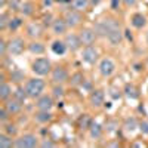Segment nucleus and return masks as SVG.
<instances>
[{
  "label": "nucleus",
  "instance_id": "1",
  "mask_svg": "<svg viewBox=\"0 0 148 148\" xmlns=\"http://www.w3.org/2000/svg\"><path fill=\"white\" fill-rule=\"evenodd\" d=\"M24 88L27 90V95H28V99H33L36 101L39 96H42L45 93V89H46V82L43 80V77H31V79H27V82L24 83Z\"/></svg>",
  "mask_w": 148,
  "mask_h": 148
},
{
  "label": "nucleus",
  "instance_id": "2",
  "mask_svg": "<svg viewBox=\"0 0 148 148\" xmlns=\"http://www.w3.org/2000/svg\"><path fill=\"white\" fill-rule=\"evenodd\" d=\"M52 61L46 58V56H39L31 61V71L39 77H46V76H51L52 73Z\"/></svg>",
  "mask_w": 148,
  "mask_h": 148
},
{
  "label": "nucleus",
  "instance_id": "3",
  "mask_svg": "<svg viewBox=\"0 0 148 148\" xmlns=\"http://www.w3.org/2000/svg\"><path fill=\"white\" fill-rule=\"evenodd\" d=\"M40 145V138L33 132L22 133L15 138V148H36Z\"/></svg>",
  "mask_w": 148,
  "mask_h": 148
},
{
  "label": "nucleus",
  "instance_id": "4",
  "mask_svg": "<svg viewBox=\"0 0 148 148\" xmlns=\"http://www.w3.org/2000/svg\"><path fill=\"white\" fill-rule=\"evenodd\" d=\"M9 43V55L10 56H19L22 55L24 52L27 51V42L24 37L21 36H14V37H10V39L8 40Z\"/></svg>",
  "mask_w": 148,
  "mask_h": 148
},
{
  "label": "nucleus",
  "instance_id": "5",
  "mask_svg": "<svg viewBox=\"0 0 148 148\" xmlns=\"http://www.w3.org/2000/svg\"><path fill=\"white\" fill-rule=\"evenodd\" d=\"M62 16H64V19L67 21L70 30L79 28L82 24L84 22V15H83V12L76 10V9H73V8H70L68 10H65Z\"/></svg>",
  "mask_w": 148,
  "mask_h": 148
},
{
  "label": "nucleus",
  "instance_id": "6",
  "mask_svg": "<svg viewBox=\"0 0 148 148\" xmlns=\"http://www.w3.org/2000/svg\"><path fill=\"white\" fill-rule=\"evenodd\" d=\"M70 71L65 65H55L52 68V73H51V82L52 83H56V84H68L70 82Z\"/></svg>",
  "mask_w": 148,
  "mask_h": 148
},
{
  "label": "nucleus",
  "instance_id": "7",
  "mask_svg": "<svg viewBox=\"0 0 148 148\" xmlns=\"http://www.w3.org/2000/svg\"><path fill=\"white\" fill-rule=\"evenodd\" d=\"M43 31H45V25L42 22L30 21L25 24V36L31 40H40L43 37Z\"/></svg>",
  "mask_w": 148,
  "mask_h": 148
},
{
  "label": "nucleus",
  "instance_id": "8",
  "mask_svg": "<svg viewBox=\"0 0 148 148\" xmlns=\"http://www.w3.org/2000/svg\"><path fill=\"white\" fill-rule=\"evenodd\" d=\"M82 61L86 62L88 65H95L99 59V51L95 45L92 46H83L82 47Z\"/></svg>",
  "mask_w": 148,
  "mask_h": 148
},
{
  "label": "nucleus",
  "instance_id": "9",
  "mask_svg": "<svg viewBox=\"0 0 148 148\" xmlns=\"http://www.w3.org/2000/svg\"><path fill=\"white\" fill-rule=\"evenodd\" d=\"M79 37H80V42L83 46H92L96 43V40L99 39V37L96 36L93 27H82L79 31Z\"/></svg>",
  "mask_w": 148,
  "mask_h": 148
},
{
  "label": "nucleus",
  "instance_id": "10",
  "mask_svg": "<svg viewBox=\"0 0 148 148\" xmlns=\"http://www.w3.org/2000/svg\"><path fill=\"white\" fill-rule=\"evenodd\" d=\"M88 102L95 110L102 108L105 105V92L102 89H93V90H90L89 96H88Z\"/></svg>",
  "mask_w": 148,
  "mask_h": 148
},
{
  "label": "nucleus",
  "instance_id": "11",
  "mask_svg": "<svg viewBox=\"0 0 148 148\" xmlns=\"http://www.w3.org/2000/svg\"><path fill=\"white\" fill-rule=\"evenodd\" d=\"M55 107V98L51 93H43L34 101V108L36 110H46V111H52Z\"/></svg>",
  "mask_w": 148,
  "mask_h": 148
},
{
  "label": "nucleus",
  "instance_id": "12",
  "mask_svg": "<svg viewBox=\"0 0 148 148\" xmlns=\"http://www.w3.org/2000/svg\"><path fill=\"white\" fill-rule=\"evenodd\" d=\"M70 27H68V24L67 21L64 19V16H56L52 22V25H51V33L56 37H62L68 33Z\"/></svg>",
  "mask_w": 148,
  "mask_h": 148
},
{
  "label": "nucleus",
  "instance_id": "13",
  "mask_svg": "<svg viewBox=\"0 0 148 148\" xmlns=\"http://www.w3.org/2000/svg\"><path fill=\"white\" fill-rule=\"evenodd\" d=\"M98 71H99V74H101L102 77H105V79L111 77L116 73V64H114V61L111 59V58H102L99 61V64H98Z\"/></svg>",
  "mask_w": 148,
  "mask_h": 148
},
{
  "label": "nucleus",
  "instance_id": "14",
  "mask_svg": "<svg viewBox=\"0 0 148 148\" xmlns=\"http://www.w3.org/2000/svg\"><path fill=\"white\" fill-rule=\"evenodd\" d=\"M64 40H65V45L68 47V51L73 52V53L80 51V49L83 47V45L80 42V37H79V33H76V31H68L64 36Z\"/></svg>",
  "mask_w": 148,
  "mask_h": 148
},
{
  "label": "nucleus",
  "instance_id": "15",
  "mask_svg": "<svg viewBox=\"0 0 148 148\" xmlns=\"http://www.w3.org/2000/svg\"><path fill=\"white\" fill-rule=\"evenodd\" d=\"M105 39L111 46H119L123 42V39H125V30L121 28V25H119L113 30H110V33L107 34Z\"/></svg>",
  "mask_w": 148,
  "mask_h": 148
},
{
  "label": "nucleus",
  "instance_id": "16",
  "mask_svg": "<svg viewBox=\"0 0 148 148\" xmlns=\"http://www.w3.org/2000/svg\"><path fill=\"white\" fill-rule=\"evenodd\" d=\"M55 119L52 111H46V110H36L34 114H33V120L39 125H49L52 123Z\"/></svg>",
  "mask_w": 148,
  "mask_h": 148
},
{
  "label": "nucleus",
  "instance_id": "17",
  "mask_svg": "<svg viewBox=\"0 0 148 148\" xmlns=\"http://www.w3.org/2000/svg\"><path fill=\"white\" fill-rule=\"evenodd\" d=\"M2 104L6 107V110L12 114V117H14V116H19V114L22 113V110H24V102L18 101L16 98H14V96L9 98L8 101H5V102H2Z\"/></svg>",
  "mask_w": 148,
  "mask_h": 148
},
{
  "label": "nucleus",
  "instance_id": "18",
  "mask_svg": "<svg viewBox=\"0 0 148 148\" xmlns=\"http://www.w3.org/2000/svg\"><path fill=\"white\" fill-rule=\"evenodd\" d=\"M8 80L12 83V84H24L27 82V76H25V73H24L21 68H12L9 73H8Z\"/></svg>",
  "mask_w": 148,
  "mask_h": 148
},
{
  "label": "nucleus",
  "instance_id": "19",
  "mask_svg": "<svg viewBox=\"0 0 148 148\" xmlns=\"http://www.w3.org/2000/svg\"><path fill=\"white\" fill-rule=\"evenodd\" d=\"M37 10V6L34 3V0H22L21 8H19V15L24 18H31Z\"/></svg>",
  "mask_w": 148,
  "mask_h": 148
},
{
  "label": "nucleus",
  "instance_id": "20",
  "mask_svg": "<svg viewBox=\"0 0 148 148\" xmlns=\"http://www.w3.org/2000/svg\"><path fill=\"white\" fill-rule=\"evenodd\" d=\"M104 132H105V127L101 125V123H98V121H95V120L92 121V125H90V127H89V130H88L90 139H93V141H99V139L104 136Z\"/></svg>",
  "mask_w": 148,
  "mask_h": 148
},
{
  "label": "nucleus",
  "instance_id": "21",
  "mask_svg": "<svg viewBox=\"0 0 148 148\" xmlns=\"http://www.w3.org/2000/svg\"><path fill=\"white\" fill-rule=\"evenodd\" d=\"M92 27H93L96 36L99 37V39H105V37H107V34H108V24H107V19L105 18L95 21Z\"/></svg>",
  "mask_w": 148,
  "mask_h": 148
},
{
  "label": "nucleus",
  "instance_id": "22",
  "mask_svg": "<svg viewBox=\"0 0 148 148\" xmlns=\"http://www.w3.org/2000/svg\"><path fill=\"white\" fill-rule=\"evenodd\" d=\"M14 96V89H12V83L9 80H5L0 83V101L5 102L9 98Z\"/></svg>",
  "mask_w": 148,
  "mask_h": 148
},
{
  "label": "nucleus",
  "instance_id": "23",
  "mask_svg": "<svg viewBox=\"0 0 148 148\" xmlns=\"http://www.w3.org/2000/svg\"><path fill=\"white\" fill-rule=\"evenodd\" d=\"M27 51L36 56H39V55H43L46 52V46L43 42L40 40H31L28 45H27Z\"/></svg>",
  "mask_w": 148,
  "mask_h": 148
},
{
  "label": "nucleus",
  "instance_id": "24",
  "mask_svg": "<svg viewBox=\"0 0 148 148\" xmlns=\"http://www.w3.org/2000/svg\"><path fill=\"white\" fill-rule=\"evenodd\" d=\"M130 25L136 30H142L147 25V16L141 14V12H135L130 16Z\"/></svg>",
  "mask_w": 148,
  "mask_h": 148
},
{
  "label": "nucleus",
  "instance_id": "25",
  "mask_svg": "<svg viewBox=\"0 0 148 148\" xmlns=\"http://www.w3.org/2000/svg\"><path fill=\"white\" fill-rule=\"evenodd\" d=\"M24 24H25V18H24L22 15H19V14H14V15H12V18H10V21H9L8 31L15 33V31H18L24 25Z\"/></svg>",
  "mask_w": 148,
  "mask_h": 148
},
{
  "label": "nucleus",
  "instance_id": "26",
  "mask_svg": "<svg viewBox=\"0 0 148 148\" xmlns=\"http://www.w3.org/2000/svg\"><path fill=\"white\" fill-rule=\"evenodd\" d=\"M51 49H52V52H53L55 55H64V53L68 51L64 37H62V39H61V37L55 39V40L52 42V45H51Z\"/></svg>",
  "mask_w": 148,
  "mask_h": 148
},
{
  "label": "nucleus",
  "instance_id": "27",
  "mask_svg": "<svg viewBox=\"0 0 148 148\" xmlns=\"http://www.w3.org/2000/svg\"><path fill=\"white\" fill-rule=\"evenodd\" d=\"M84 80H86L84 73H83V71H80V70H77V71L71 73L68 84L71 86V88H82V84H83V82H84Z\"/></svg>",
  "mask_w": 148,
  "mask_h": 148
},
{
  "label": "nucleus",
  "instance_id": "28",
  "mask_svg": "<svg viewBox=\"0 0 148 148\" xmlns=\"http://www.w3.org/2000/svg\"><path fill=\"white\" fill-rule=\"evenodd\" d=\"M121 90H123V95H125L127 99L135 101V99H138V98H139V90H138V88L133 83H126L125 88H123Z\"/></svg>",
  "mask_w": 148,
  "mask_h": 148
},
{
  "label": "nucleus",
  "instance_id": "29",
  "mask_svg": "<svg viewBox=\"0 0 148 148\" xmlns=\"http://www.w3.org/2000/svg\"><path fill=\"white\" fill-rule=\"evenodd\" d=\"M51 95L55 98V101H62L64 98H65V95H67L65 84H56V83H52Z\"/></svg>",
  "mask_w": 148,
  "mask_h": 148
},
{
  "label": "nucleus",
  "instance_id": "30",
  "mask_svg": "<svg viewBox=\"0 0 148 148\" xmlns=\"http://www.w3.org/2000/svg\"><path fill=\"white\" fill-rule=\"evenodd\" d=\"M90 0H71V3H70V8L73 9H76V10H80V12H88L89 8H90Z\"/></svg>",
  "mask_w": 148,
  "mask_h": 148
},
{
  "label": "nucleus",
  "instance_id": "31",
  "mask_svg": "<svg viewBox=\"0 0 148 148\" xmlns=\"http://www.w3.org/2000/svg\"><path fill=\"white\" fill-rule=\"evenodd\" d=\"M12 12H9L8 9H3L2 14H0V30H2V33H6L8 31V27H9V21L12 18Z\"/></svg>",
  "mask_w": 148,
  "mask_h": 148
},
{
  "label": "nucleus",
  "instance_id": "32",
  "mask_svg": "<svg viewBox=\"0 0 148 148\" xmlns=\"http://www.w3.org/2000/svg\"><path fill=\"white\" fill-rule=\"evenodd\" d=\"M92 121H93V119H92L89 114H82V116L79 117V120H77V126H79L80 130L88 132L89 127H90V125H92Z\"/></svg>",
  "mask_w": 148,
  "mask_h": 148
},
{
  "label": "nucleus",
  "instance_id": "33",
  "mask_svg": "<svg viewBox=\"0 0 148 148\" xmlns=\"http://www.w3.org/2000/svg\"><path fill=\"white\" fill-rule=\"evenodd\" d=\"M0 147H2V148H12V147H15V138L2 130V132H0Z\"/></svg>",
  "mask_w": 148,
  "mask_h": 148
},
{
  "label": "nucleus",
  "instance_id": "34",
  "mask_svg": "<svg viewBox=\"0 0 148 148\" xmlns=\"http://www.w3.org/2000/svg\"><path fill=\"white\" fill-rule=\"evenodd\" d=\"M2 130L6 132L8 135H10V136L16 138L18 133H19V126L14 121H8V123H5V125H2Z\"/></svg>",
  "mask_w": 148,
  "mask_h": 148
},
{
  "label": "nucleus",
  "instance_id": "35",
  "mask_svg": "<svg viewBox=\"0 0 148 148\" xmlns=\"http://www.w3.org/2000/svg\"><path fill=\"white\" fill-rule=\"evenodd\" d=\"M139 126V121L136 117H127L125 121H123V129H125L126 132H133L135 129H136Z\"/></svg>",
  "mask_w": 148,
  "mask_h": 148
},
{
  "label": "nucleus",
  "instance_id": "36",
  "mask_svg": "<svg viewBox=\"0 0 148 148\" xmlns=\"http://www.w3.org/2000/svg\"><path fill=\"white\" fill-rule=\"evenodd\" d=\"M14 98H16V99L21 101V102H25L28 99V95H27V90H25V88H24V84H18L15 88Z\"/></svg>",
  "mask_w": 148,
  "mask_h": 148
},
{
  "label": "nucleus",
  "instance_id": "37",
  "mask_svg": "<svg viewBox=\"0 0 148 148\" xmlns=\"http://www.w3.org/2000/svg\"><path fill=\"white\" fill-rule=\"evenodd\" d=\"M8 55H9V43L5 39V36H2V39H0V58L6 59Z\"/></svg>",
  "mask_w": 148,
  "mask_h": 148
},
{
  "label": "nucleus",
  "instance_id": "38",
  "mask_svg": "<svg viewBox=\"0 0 148 148\" xmlns=\"http://www.w3.org/2000/svg\"><path fill=\"white\" fill-rule=\"evenodd\" d=\"M22 0H9L8 2V10L12 12V14H19V8H21Z\"/></svg>",
  "mask_w": 148,
  "mask_h": 148
},
{
  "label": "nucleus",
  "instance_id": "39",
  "mask_svg": "<svg viewBox=\"0 0 148 148\" xmlns=\"http://www.w3.org/2000/svg\"><path fill=\"white\" fill-rule=\"evenodd\" d=\"M10 119H12V114L6 110V107L2 104V107H0V125H5V123L10 121Z\"/></svg>",
  "mask_w": 148,
  "mask_h": 148
},
{
  "label": "nucleus",
  "instance_id": "40",
  "mask_svg": "<svg viewBox=\"0 0 148 148\" xmlns=\"http://www.w3.org/2000/svg\"><path fill=\"white\" fill-rule=\"evenodd\" d=\"M56 16H53L51 12H45L43 14V16H42V24L45 25V28H51V25H52V22H53V19H55Z\"/></svg>",
  "mask_w": 148,
  "mask_h": 148
},
{
  "label": "nucleus",
  "instance_id": "41",
  "mask_svg": "<svg viewBox=\"0 0 148 148\" xmlns=\"http://www.w3.org/2000/svg\"><path fill=\"white\" fill-rule=\"evenodd\" d=\"M117 127H119V123H117L116 120H113V119L107 120V125H105V132H108V133H113V132H116V130H117Z\"/></svg>",
  "mask_w": 148,
  "mask_h": 148
},
{
  "label": "nucleus",
  "instance_id": "42",
  "mask_svg": "<svg viewBox=\"0 0 148 148\" xmlns=\"http://www.w3.org/2000/svg\"><path fill=\"white\" fill-rule=\"evenodd\" d=\"M58 144L53 141V139H51V138H43V139H40V148H55Z\"/></svg>",
  "mask_w": 148,
  "mask_h": 148
},
{
  "label": "nucleus",
  "instance_id": "43",
  "mask_svg": "<svg viewBox=\"0 0 148 148\" xmlns=\"http://www.w3.org/2000/svg\"><path fill=\"white\" fill-rule=\"evenodd\" d=\"M138 129L141 130L142 135L148 136V119H142V120H139V126H138Z\"/></svg>",
  "mask_w": 148,
  "mask_h": 148
},
{
  "label": "nucleus",
  "instance_id": "44",
  "mask_svg": "<svg viewBox=\"0 0 148 148\" xmlns=\"http://www.w3.org/2000/svg\"><path fill=\"white\" fill-rule=\"evenodd\" d=\"M82 88H83V89H86L88 92H90V90H93V89H95V88H92V83H90V80H89V79H86V80L83 82Z\"/></svg>",
  "mask_w": 148,
  "mask_h": 148
},
{
  "label": "nucleus",
  "instance_id": "45",
  "mask_svg": "<svg viewBox=\"0 0 148 148\" xmlns=\"http://www.w3.org/2000/svg\"><path fill=\"white\" fill-rule=\"evenodd\" d=\"M121 95H123V90H120V89H117V88L111 89V96H113V98H120Z\"/></svg>",
  "mask_w": 148,
  "mask_h": 148
},
{
  "label": "nucleus",
  "instance_id": "46",
  "mask_svg": "<svg viewBox=\"0 0 148 148\" xmlns=\"http://www.w3.org/2000/svg\"><path fill=\"white\" fill-rule=\"evenodd\" d=\"M123 3H125L126 8H133L135 5H136V0H121Z\"/></svg>",
  "mask_w": 148,
  "mask_h": 148
},
{
  "label": "nucleus",
  "instance_id": "47",
  "mask_svg": "<svg viewBox=\"0 0 148 148\" xmlns=\"http://www.w3.org/2000/svg\"><path fill=\"white\" fill-rule=\"evenodd\" d=\"M55 3V0H43V6L45 8H52Z\"/></svg>",
  "mask_w": 148,
  "mask_h": 148
},
{
  "label": "nucleus",
  "instance_id": "48",
  "mask_svg": "<svg viewBox=\"0 0 148 148\" xmlns=\"http://www.w3.org/2000/svg\"><path fill=\"white\" fill-rule=\"evenodd\" d=\"M105 145H107V147H120V142H119V139H116V141H110V142H107Z\"/></svg>",
  "mask_w": 148,
  "mask_h": 148
},
{
  "label": "nucleus",
  "instance_id": "49",
  "mask_svg": "<svg viewBox=\"0 0 148 148\" xmlns=\"http://www.w3.org/2000/svg\"><path fill=\"white\" fill-rule=\"evenodd\" d=\"M8 2H9V0H2V3H0V8H2V9H6V8H8Z\"/></svg>",
  "mask_w": 148,
  "mask_h": 148
},
{
  "label": "nucleus",
  "instance_id": "50",
  "mask_svg": "<svg viewBox=\"0 0 148 148\" xmlns=\"http://www.w3.org/2000/svg\"><path fill=\"white\" fill-rule=\"evenodd\" d=\"M58 3H71V0H55Z\"/></svg>",
  "mask_w": 148,
  "mask_h": 148
},
{
  "label": "nucleus",
  "instance_id": "51",
  "mask_svg": "<svg viewBox=\"0 0 148 148\" xmlns=\"http://www.w3.org/2000/svg\"><path fill=\"white\" fill-rule=\"evenodd\" d=\"M111 3H113V8L117 9V3H119V0H111Z\"/></svg>",
  "mask_w": 148,
  "mask_h": 148
},
{
  "label": "nucleus",
  "instance_id": "52",
  "mask_svg": "<svg viewBox=\"0 0 148 148\" xmlns=\"http://www.w3.org/2000/svg\"><path fill=\"white\" fill-rule=\"evenodd\" d=\"M145 39H147V45H148V33H147V36H145Z\"/></svg>",
  "mask_w": 148,
  "mask_h": 148
}]
</instances>
